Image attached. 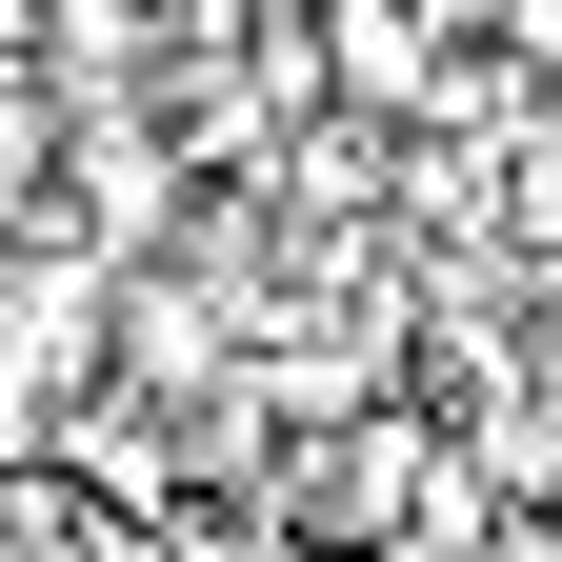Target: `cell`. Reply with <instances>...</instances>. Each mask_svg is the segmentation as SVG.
Instances as JSON below:
<instances>
[{
	"instance_id": "obj_2",
	"label": "cell",
	"mask_w": 562,
	"mask_h": 562,
	"mask_svg": "<svg viewBox=\"0 0 562 562\" xmlns=\"http://www.w3.org/2000/svg\"><path fill=\"white\" fill-rule=\"evenodd\" d=\"M522 341H542V382H562V281H542V302H522Z\"/></svg>"
},
{
	"instance_id": "obj_1",
	"label": "cell",
	"mask_w": 562,
	"mask_h": 562,
	"mask_svg": "<svg viewBox=\"0 0 562 562\" xmlns=\"http://www.w3.org/2000/svg\"><path fill=\"white\" fill-rule=\"evenodd\" d=\"M302 60H322V101H341V121H402V140L462 101V41L422 21V0H341V21H322Z\"/></svg>"
}]
</instances>
